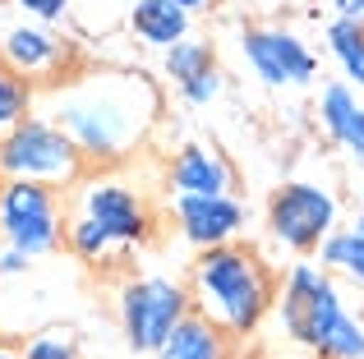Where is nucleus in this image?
I'll return each instance as SVG.
<instances>
[{"mask_svg":"<svg viewBox=\"0 0 364 359\" xmlns=\"http://www.w3.org/2000/svg\"><path fill=\"white\" fill-rule=\"evenodd\" d=\"M37 111L79 143L88 166H120L161 125V88L152 83V74L129 65H92L70 70L60 83L42 88Z\"/></svg>","mask_w":364,"mask_h":359,"instance_id":"nucleus-1","label":"nucleus"},{"mask_svg":"<svg viewBox=\"0 0 364 359\" xmlns=\"http://www.w3.org/2000/svg\"><path fill=\"white\" fill-rule=\"evenodd\" d=\"M157 235V212L148 194L116 175L111 166H88L65 203V249L88 267H111Z\"/></svg>","mask_w":364,"mask_h":359,"instance_id":"nucleus-2","label":"nucleus"},{"mask_svg":"<svg viewBox=\"0 0 364 359\" xmlns=\"http://www.w3.org/2000/svg\"><path fill=\"white\" fill-rule=\"evenodd\" d=\"M189 304L198 318L217 327L226 336H249L258 332V323L267 318V309H277V277L263 263V253L249 244H213L198 249L189 263Z\"/></svg>","mask_w":364,"mask_h":359,"instance_id":"nucleus-3","label":"nucleus"},{"mask_svg":"<svg viewBox=\"0 0 364 359\" xmlns=\"http://www.w3.org/2000/svg\"><path fill=\"white\" fill-rule=\"evenodd\" d=\"M282 327L318 359H364V314L350 309L341 281L323 263H291L277 286Z\"/></svg>","mask_w":364,"mask_h":359,"instance_id":"nucleus-4","label":"nucleus"},{"mask_svg":"<svg viewBox=\"0 0 364 359\" xmlns=\"http://www.w3.org/2000/svg\"><path fill=\"white\" fill-rule=\"evenodd\" d=\"M83 175H88V157L42 111L23 116L0 138V180H33V184H51L70 194Z\"/></svg>","mask_w":364,"mask_h":359,"instance_id":"nucleus-5","label":"nucleus"},{"mask_svg":"<svg viewBox=\"0 0 364 359\" xmlns=\"http://www.w3.org/2000/svg\"><path fill=\"white\" fill-rule=\"evenodd\" d=\"M189 314V286L166 272H129L116 286V323L129 355H152Z\"/></svg>","mask_w":364,"mask_h":359,"instance_id":"nucleus-6","label":"nucleus"},{"mask_svg":"<svg viewBox=\"0 0 364 359\" xmlns=\"http://www.w3.org/2000/svg\"><path fill=\"white\" fill-rule=\"evenodd\" d=\"M0 240L37 263L65 249V198L51 184L0 180Z\"/></svg>","mask_w":364,"mask_h":359,"instance_id":"nucleus-7","label":"nucleus"},{"mask_svg":"<svg viewBox=\"0 0 364 359\" xmlns=\"http://www.w3.org/2000/svg\"><path fill=\"white\" fill-rule=\"evenodd\" d=\"M341 203L332 189L314 184V180H291L267 198V235L277 249L291 253H318V244L337 231Z\"/></svg>","mask_w":364,"mask_h":359,"instance_id":"nucleus-8","label":"nucleus"},{"mask_svg":"<svg viewBox=\"0 0 364 359\" xmlns=\"http://www.w3.org/2000/svg\"><path fill=\"white\" fill-rule=\"evenodd\" d=\"M240 55L254 70V79L263 88H309L318 79V55L304 37H295L291 28H245L240 33Z\"/></svg>","mask_w":364,"mask_h":359,"instance_id":"nucleus-9","label":"nucleus"},{"mask_svg":"<svg viewBox=\"0 0 364 359\" xmlns=\"http://www.w3.org/2000/svg\"><path fill=\"white\" fill-rule=\"evenodd\" d=\"M166 216L189 249L231 244L249 226V207L240 194H166Z\"/></svg>","mask_w":364,"mask_h":359,"instance_id":"nucleus-10","label":"nucleus"},{"mask_svg":"<svg viewBox=\"0 0 364 359\" xmlns=\"http://www.w3.org/2000/svg\"><path fill=\"white\" fill-rule=\"evenodd\" d=\"M0 60H5L14 74H23L28 83L51 88V83H60L65 74L74 70V42L55 37L51 23H33V18H28V23H18V28L5 33Z\"/></svg>","mask_w":364,"mask_h":359,"instance_id":"nucleus-11","label":"nucleus"},{"mask_svg":"<svg viewBox=\"0 0 364 359\" xmlns=\"http://www.w3.org/2000/svg\"><path fill=\"white\" fill-rule=\"evenodd\" d=\"M235 184L240 175L217 143L189 138L166 157V194H235Z\"/></svg>","mask_w":364,"mask_h":359,"instance_id":"nucleus-12","label":"nucleus"},{"mask_svg":"<svg viewBox=\"0 0 364 359\" xmlns=\"http://www.w3.org/2000/svg\"><path fill=\"white\" fill-rule=\"evenodd\" d=\"M314 111H318V125L328 134V143L350 166L364 171V92H355L346 79H328Z\"/></svg>","mask_w":364,"mask_h":359,"instance_id":"nucleus-13","label":"nucleus"},{"mask_svg":"<svg viewBox=\"0 0 364 359\" xmlns=\"http://www.w3.org/2000/svg\"><path fill=\"white\" fill-rule=\"evenodd\" d=\"M124 28H129V37L139 46L166 51L180 37H189L194 14H189L185 5H176V0H129V5H124Z\"/></svg>","mask_w":364,"mask_h":359,"instance_id":"nucleus-14","label":"nucleus"},{"mask_svg":"<svg viewBox=\"0 0 364 359\" xmlns=\"http://www.w3.org/2000/svg\"><path fill=\"white\" fill-rule=\"evenodd\" d=\"M148 359H226V332H217L208 318L189 314Z\"/></svg>","mask_w":364,"mask_h":359,"instance_id":"nucleus-15","label":"nucleus"},{"mask_svg":"<svg viewBox=\"0 0 364 359\" xmlns=\"http://www.w3.org/2000/svg\"><path fill=\"white\" fill-rule=\"evenodd\" d=\"M323 51L337 65V74L355 92H364V28L350 18H328L323 23Z\"/></svg>","mask_w":364,"mask_h":359,"instance_id":"nucleus-16","label":"nucleus"},{"mask_svg":"<svg viewBox=\"0 0 364 359\" xmlns=\"http://www.w3.org/2000/svg\"><path fill=\"white\" fill-rule=\"evenodd\" d=\"M318 263L337 281H350V286L364 290V231H355L350 221L337 226V231L318 244Z\"/></svg>","mask_w":364,"mask_h":359,"instance_id":"nucleus-17","label":"nucleus"},{"mask_svg":"<svg viewBox=\"0 0 364 359\" xmlns=\"http://www.w3.org/2000/svg\"><path fill=\"white\" fill-rule=\"evenodd\" d=\"M213 70H217V55H213V46L198 42V37H180L176 46L161 51V74L176 83V92L189 88L194 79H203V74H213Z\"/></svg>","mask_w":364,"mask_h":359,"instance_id":"nucleus-18","label":"nucleus"},{"mask_svg":"<svg viewBox=\"0 0 364 359\" xmlns=\"http://www.w3.org/2000/svg\"><path fill=\"white\" fill-rule=\"evenodd\" d=\"M37 92H42L37 83H28L23 74H14L5 60H0V138H5L23 116L37 111Z\"/></svg>","mask_w":364,"mask_h":359,"instance_id":"nucleus-19","label":"nucleus"},{"mask_svg":"<svg viewBox=\"0 0 364 359\" xmlns=\"http://www.w3.org/2000/svg\"><path fill=\"white\" fill-rule=\"evenodd\" d=\"M18 350H23V359H79V332L65 323H46L37 332H28V341Z\"/></svg>","mask_w":364,"mask_h":359,"instance_id":"nucleus-20","label":"nucleus"},{"mask_svg":"<svg viewBox=\"0 0 364 359\" xmlns=\"http://www.w3.org/2000/svg\"><path fill=\"white\" fill-rule=\"evenodd\" d=\"M14 9L23 18H33V23H65V18L74 14V0H14Z\"/></svg>","mask_w":364,"mask_h":359,"instance_id":"nucleus-21","label":"nucleus"},{"mask_svg":"<svg viewBox=\"0 0 364 359\" xmlns=\"http://www.w3.org/2000/svg\"><path fill=\"white\" fill-rule=\"evenodd\" d=\"M222 83H226L222 70H213V74H203V79H194L189 88H180L176 97L185 101V106H213V101L222 97Z\"/></svg>","mask_w":364,"mask_h":359,"instance_id":"nucleus-22","label":"nucleus"},{"mask_svg":"<svg viewBox=\"0 0 364 359\" xmlns=\"http://www.w3.org/2000/svg\"><path fill=\"white\" fill-rule=\"evenodd\" d=\"M33 267H37L33 253H23V249H14V244L0 240V281H18V277H28Z\"/></svg>","mask_w":364,"mask_h":359,"instance_id":"nucleus-23","label":"nucleus"},{"mask_svg":"<svg viewBox=\"0 0 364 359\" xmlns=\"http://www.w3.org/2000/svg\"><path fill=\"white\" fill-rule=\"evenodd\" d=\"M332 5V18H350V23L364 28V0H328Z\"/></svg>","mask_w":364,"mask_h":359,"instance_id":"nucleus-24","label":"nucleus"},{"mask_svg":"<svg viewBox=\"0 0 364 359\" xmlns=\"http://www.w3.org/2000/svg\"><path fill=\"white\" fill-rule=\"evenodd\" d=\"M176 5H185V9H189V14H203V9H213V5H217V0H176Z\"/></svg>","mask_w":364,"mask_h":359,"instance_id":"nucleus-25","label":"nucleus"},{"mask_svg":"<svg viewBox=\"0 0 364 359\" xmlns=\"http://www.w3.org/2000/svg\"><path fill=\"white\" fill-rule=\"evenodd\" d=\"M0 359H23V350H14V346H5V341H0Z\"/></svg>","mask_w":364,"mask_h":359,"instance_id":"nucleus-26","label":"nucleus"}]
</instances>
